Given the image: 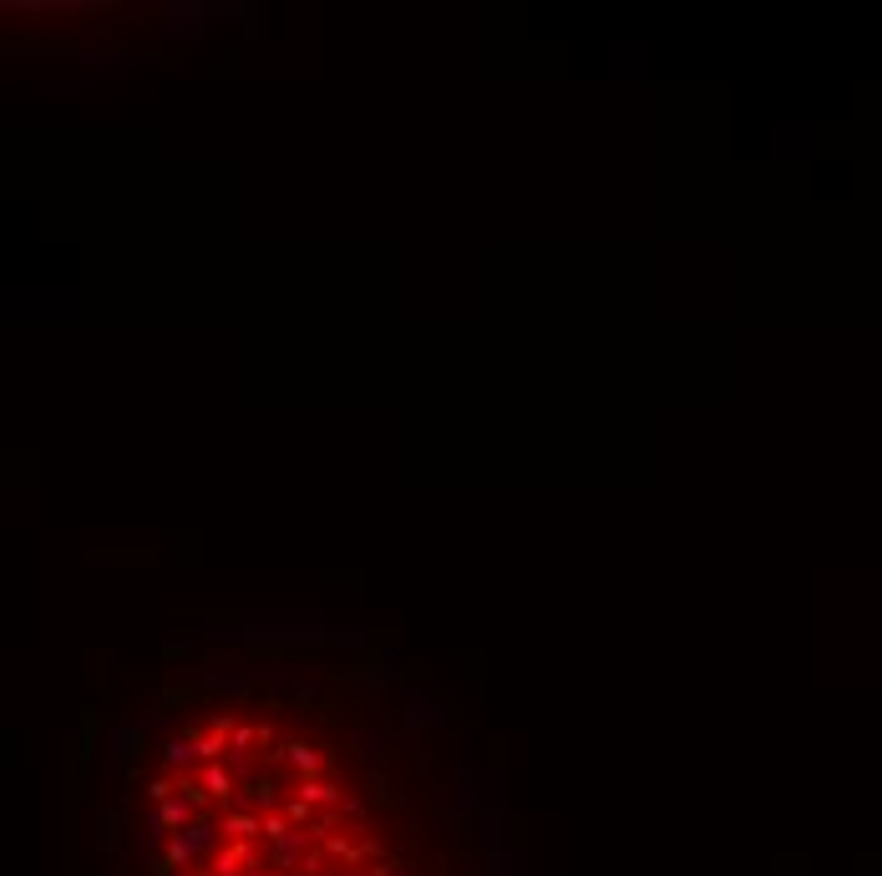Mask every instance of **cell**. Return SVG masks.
<instances>
[{
  "label": "cell",
  "mask_w": 882,
  "mask_h": 876,
  "mask_svg": "<svg viewBox=\"0 0 882 876\" xmlns=\"http://www.w3.org/2000/svg\"><path fill=\"white\" fill-rule=\"evenodd\" d=\"M117 876H503L472 800L340 694L219 684L127 750Z\"/></svg>",
  "instance_id": "obj_1"
}]
</instances>
